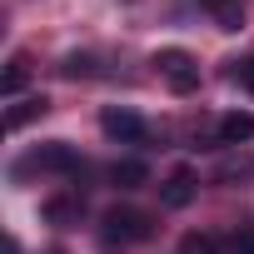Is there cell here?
I'll return each instance as SVG.
<instances>
[{"label": "cell", "mask_w": 254, "mask_h": 254, "mask_svg": "<svg viewBox=\"0 0 254 254\" xmlns=\"http://www.w3.org/2000/svg\"><path fill=\"white\" fill-rule=\"evenodd\" d=\"M100 234L110 244H140V239H150V214L135 204H110L100 219Z\"/></svg>", "instance_id": "obj_1"}, {"label": "cell", "mask_w": 254, "mask_h": 254, "mask_svg": "<svg viewBox=\"0 0 254 254\" xmlns=\"http://www.w3.org/2000/svg\"><path fill=\"white\" fill-rule=\"evenodd\" d=\"M145 180H150L145 160H115L110 165V185H120V190H140Z\"/></svg>", "instance_id": "obj_7"}, {"label": "cell", "mask_w": 254, "mask_h": 254, "mask_svg": "<svg viewBox=\"0 0 254 254\" xmlns=\"http://www.w3.org/2000/svg\"><path fill=\"white\" fill-rule=\"evenodd\" d=\"M234 75H239V85L254 95V55H249V60H239V70H234Z\"/></svg>", "instance_id": "obj_14"}, {"label": "cell", "mask_w": 254, "mask_h": 254, "mask_svg": "<svg viewBox=\"0 0 254 254\" xmlns=\"http://www.w3.org/2000/svg\"><path fill=\"white\" fill-rule=\"evenodd\" d=\"M50 110V100L45 95H30V100H20L15 110H5V130H20V125H30L35 115H45Z\"/></svg>", "instance_id": "obj_10"}, {"label": "cell", "mask_w": 254, "mask_h": 254, "mask_svg": "<svg viewBox=\"0 0 254 254\" xmlns=\"http://www.w3.org/2000/svg\"><path fill=\"white\" fill-rule=\"evenodd\" d=\"M204 10L219 20V30H239L244 25V0H204Z\"/></svg>", "instance_id": "obj_9"}, {"label": "cell", "mask_w": 254, "mask_h": 254, "mask_svg": "<svg viewBox=\"0 0 254 254\" xmlns=\"http://www.w3.org/2000/svg\"><path fill=\"white\" fill-rule=\"evenodd\" d=\"M30 165L45 170V175H75V170H80V155H75V145L50 140V145H40V150L30 155Z\"/></svg>", "instance_id": "obj_4"}, {"label": "cell", "mask_w": 254, "mask_h": 254, "mask_svg": "<svg viewBox=\"0 0 254 254\" xmlns=\"http://www.w3.org/2000/svg\"><path fill=\"white\" fill-rule=\"evenodd\" d=\"M160 75H165V85L170 90H180V95H190L194 85H199V60L190 55V50H180V45H165V50H155V60H150Z\"/></svg>", "instance_id": "obj_2"}, {"label": "cell", "mask_w": 254, "mask_h": 254, "mask_svg": "<svg viewBox=\"0 0 254 254\" xmlns=\"http://www.w3.org/2000/svg\"><path fill=\"white\" fill-rule=\"evenodd\" d=\"M25 80H30V70H25V60H10V70H5V80H0V95H20L25 90Z\"/></svg>", "instance_id": "obj_11"}, {"label": "cell", "mask_w": 254, "mask_h": 254, "mask_svg": "<svg viewBox=\"0 0 254 254\" xmlns=\"http://www.w3.org/2000/svg\"><path fill=\"white\" fill-rule=\"evenodd\" d=\"M194 190H199V185H194V170H185V165H180V170H175V175L165 180V190H160V199H165L170 209H185V204L194 199Z\"/></svg>", "instance_id": "obj_5"}, {"label": "cell", "mask_w": 254, "mask_h": 254, "mask_svg": "<svg viewBox=\"0 0 254 254\" xmlns=\"http://www.w3.org/2000/svg\"><path fill=\"white\" fill-rule=\"evenodd\" d=\"M185 254H214V239L209 234H190L185 239Z\"/></svg>", "instance_id": "obj_13"}, {"label": "cell", "mask_w": 254, "mask_h": 254, "mask_svg": "<svg viewBox=\"0 0 254 254\" xmlns=\"http://www.w3.org/2000/svg\"><path fill=\"white\" fill-rule=\"evenodd\" d=\"M60 75H65V80H90V75H95V60H90V55H65Z\"/></svg>", "instance_id": "obj_12"}, {"label": "cell", "mask_w": 254, "mask_h": 254, "mask_svg": "<svg viewBox=\"0 0 254 254\" xmlns=\"http://www.w3.org/2000/svg\"><path fill=\"white\" fill-rule=\"evenodd\" d=\"M239 254H254V229H244V234H239Z\"/></svg>", "instance_id": "obj_15"}, {"label": "cell", "mask_w": 254, "mask_h": 254, "mask_svg": "<svg viewBox=\"0 0 254 254\" xmlns=\"http://www.w3.org/2000/svg\"><path fill=\"white\" fill-rule=\"evenodd\" d=\"M100 130L115 140V145H145V135H150V125L135 115V110H125V105H110L105 115H100Z\"/></svg>", "instance_id": "obj_3"}, {"label": "cell", "mask_w": 254, "mask_h": 254, "mask_svg": "<svg viewBox=\"0 0 254 254\" xmlns=\"http://www.w3.org/2000/svg\"><path fill=\"white\" fill-rule=\"evenodd\" d=\"M45 219H50V224H80V194H55V199H45Z\"/></svg>", "instance_id": "obj_8"}, {"label": "cell", "mask_w": 254, "mask_h": 254, "mask_svg": "<svg viewBox=\"0 0 254 254\" xmlns=\"http://www.w3.org/2000/svg\"><path fill=\"white\" fill-rule=\"evenodd\" d=\"M244 140H254V115H224L219 120V145H244Z\"/></svg>", "instance_id": "obj_6"}]
</instances>
